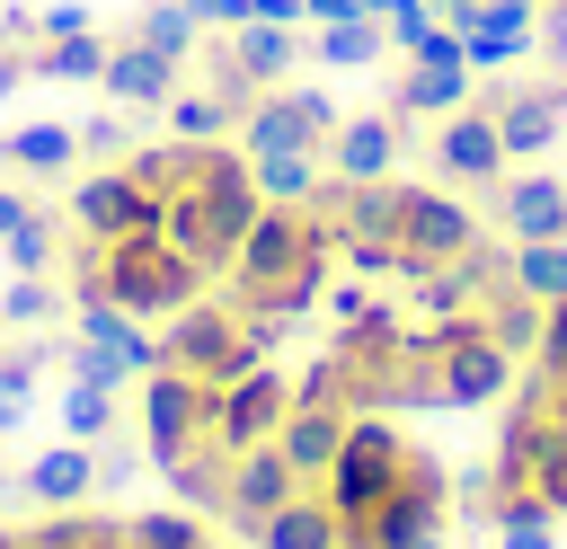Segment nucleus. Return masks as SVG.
I'll return each mask as SVG.
<instances>
[{"mask_svg": "<svg viewBox=\"0 0 567 549\" xmlns=\"http://www.w3.org/2000/svg\"><path fill=\"white\" fill-rule=\"evenodd\" d=\"M337 540H346V522H337V505H328L319 487L284 496V505L257 522V549H337Z\"/></svg>", "mask_w": 567, "mask_h": 549, "instance_id": "18", "label": "nucleus"}, {"mask_svg": "<svg viewBox=\"0 0 567 549\" xmlns=\"http://www.w3.org/2000/svg\"><path fill=\"white\" fill-rule=\"evenodd\" d=\"M496 230L505 239H567V186H558V168H505L496 177Z\"/></svg>", "mask_w": 567, "mask_h": 549, "instance_id": "12", "label": "nucleus"}, {"mask_svg": "<svg viewBox=\"0 0 567 549\" xmlns=\"http://www.w3.org/2000/svg\"><path fill=\"white\" fill-rule=\"evenodd\" d=\"M62 310V283L53 274H9L0 283V328H44Z\"/></svg>", "mask_w": 567, "mask_h": 549, "instance_id": "33", "label": "nucleus"}, {"mask_svg": "<svg viewBox=\"0 0 567 549\" xmlns=\"http://www.w3.org/2000/svg\"><path fill=\"white\" fill-rule=\"evenodd\" d=\"M443 522H452V478H443V460H434V452H408L399 487H390L363 522H346V531H363L372 549H408V540H434Z\"/></svg>", "mask_w": 567, "mask_h": 549, "instance_id": "4", "label": "nucleus"}, {"mask_svg": "<svg viewBox=\"0 0 567 549\" xmlns=\"http://www.w3.org/2000/svg\"><path fill=\"white\" fill-rule=\"evenodd\" d=\"M230 53H239V71H248L257 89H275V80L301 71L310 35H301V27H275V18H248V27H230Z\"/></svg>", "mask_w": 567, "mask_h": 549, "instance_id": "19", "label": "nucleus"}, {"mask_svg": "<svg viewBox=\"0 0 567 549\" xmlns=\"http://www.w3.org/2000/svg\"><path fill=\"white\" fill-rule=\"evenodd\" d=\"M284 407H292V381H284V363H248L239 381H221V398H213V434H221L230 452H248V443H275Z\"/></svg>", "mask_w": 567, "mask_h": 549, "instance_id": "8", "label": "nucleus"}, {"mask_svg": "<svg viewBox=\"0 0 567 549\" xmlns=\"http://www.w3.org/2000/svg\"><path fill=\"white\" fill-rule=\"evenodd\" d=\"M301 487H310V478H301L275 443H248V452L230 460V505H221V522H230L239 540H257V522H266L284 496H301Z\"/></svg>", "mask_w": 567, "mask_h": 549, "instance_id": "10", "label": "nucleus"}, {"mask_svg": "<svg viewBox=\"0 0 567 549\" xmlns=\"http://www.w3.org/2000/svg\"><path fill=\"white\" fill-rule=\"evenodd\" d=\"M230 460H239V452H230L221 434H204V443H186L159 478H168V496H177L186 514H213V522H221V505H230Z\"/></svg>", "mask_w": 567, "mask_h": 549, "instance_id": "15", "label": "nucleus"}, {"mask_svg": "<svg viewBox=\"0 0 567 549\" xmlns=\"http://www.w3.org/2000/svg\"><path fill=\"white\" fill-rule=\"evenodd\" d=\"M337 549H372V540H363V531H346V540H337Z\"/></svg>", "mask_w": 567, "mask_h": 549, "instance_id": "41", "label": "nucleus"}, {"mask_svg": "<svg viewBox=\"0 0 567 549\" xmlns=\"http://www.w3.org/2000/svg\"><path fill=\"white\" fill-rule=\"evenodd\" d=\"M195 540H204V514H186V505L124 514V549H195Z\"/></svg>", "mask_w": 567, "mask_h": 549, "instance_id": "31", "label": "nucleus"}, {"mask_svg": "<svg viewBox=\"0 0 567 549\" xmlns=\"http://www.w3.org/2000/svg\"><path fill=\"white\" fill-rule=\"evenodd\" d=\"M151 452H133V443H115V452H97V487H133V469H142Z\"/></svg>", "mask_w": 567, "mask_h": 549, "instance_id": "36", "label": "nucleus"}, {"mask_svg": "<svg viewBox=\"0 0 567 549\" xmlns=\"http://www.w3.org/2000/svg\"><path fill=\"white\" fill-rule=\"evenodd\" d=\"M71 159H80V133H71V124L0 133V168H35V177H53V168H71Z\"/></svg>", "mask_w": 567, "mask_h": 549, "instance_id": "28", "label": "nucleus"}, {"mask_svg": "<svg viewBox=\"0 0 567 549\" xmlns=\"http://www.w3.org/2000/svg\"><path fill=\"white\" fill-rule=\"evenodd\" d=\"M62 381H89V390H133V372H124V354H106V345H89V336H62V363H53Z\"/></svg>", "mask_w": 567, "mask_h": 549, "instance_id": "34", "label": "nucleus"}, {"mask_svg": "<svg viewBox=\"0 0 567 549\" xmlns=\"http://www.w3.org/2000/svg\"><path fill=\"white\" fill-rule=\"evenodd\" d=\"M434 168L452 177V186H496L514 159H505V142H496V115L470 97V106H452L443 115V133H434Z\"/></svg>", "mask_w": 567, "mask_h": 549, "instance_id": "11", "label": "nucleus"}, {"mask_svg": "<svg viewBox=\"0 0 567 549\" xmlns=\"http://www.w3.org/2000/svg\"><path fill=\"white\" fill-rule=\"evenodd\" d=\"M346 124V106L310 80H275L248 115H239V151H328V133Z\"/></svg>", "mask_w": 567, "mask_h": 549, "instance_id": "5", "label": "nucleus"}, {"mask_svg": "<svg viewBox=\"0 0 567 549\" xmlns=\"http://www.w3.org/2000/svg\"><path fill=\"white\" fill-rule=\"evenodd\" d=\"M470 549H478V540H470Z\"/></svg>", "mask_w": 567, "mask_h": 549, "instance_id": "47", "label": "nucleus"}, {"mask_svg": "<svg viewBox=\"0 0 567 549\" xmlns=\"http://www.w3.org/2000/svg\"><path fill=\"white\" fill-rule=\"evenodd\" d=\"M53 257H62V213L35 204V213L0 239V266H9V274H53Z\"/></svg>", "mask_w": 567, "mask_h": 549, "instance_id": "27", "label": "nucleus"}, {"mask_svg": "<svg viewBox=\"0 0 567 549\" xmlns=\"http://www.w3.org/2000/svg\"><path fill=\"white\" fill-rule=\"evenodd\" d=\"M434 9H443V18H452V27H461V18H470V9H478V0H434Z\"/></svg>", "mask_w": 567, "mask_h": 549, "instance_id": "40", "label": "nucleus"}, {"mask_svg": "<svg viewBox=\"0 0 567 549\" xmlns=\"http://www.w3.org/2000/svg\"><path fill=\"white\" fill-rule=\"evenodd\" d=\"M124 35H142V44H151V53H168V62H195V44H204V27H195V0H142Z\"/></svg>", "mask_w": 567, "mask_h": 549, "instance_id": "24", "label": "nucleus"}, {"mask_svg": "<svg viewBox=\"0 0 567 549\" xmlns=\"http://www.w3.org/2000/svg\"><path fill=\"white\" fill-rule=\"evenodd\" d=\"M363 0H301V27H337V18H354Z\"/></svg>", "mask_w": 567, "mask_h": 549, "instance_id": "38", "label": "nucleus"}, {"mask_svg": "<svg viewBox=\"0 0 567 549\" xmlns=\"http://www.w3.org/2000/svg\"><path fill=\"white\" fill-rule=\"evenodd\" d=\"M27 213H35V195H18V186H0V239H9V230H18Z\"/></svg>", "mask_w": 567, "mask_h": 549, "instance_id": "39", "label": "nucleus"}, {"mask_svg": "<svg viewBox=\"0 0 567 549\" xmlns=\"http://www.w3.org/2000/svg\"><path fill=\"white\" fill-rule=\"evenodd\" d=\"M53 425H62L71 443H106V434H115V390L62 381V398H53Z\"/></svg>", "mask_w": 567, "mask_h": 549, "instance_id": "30", "label": "nucleus"}, {"mask_svg": "<svg viewBox=\"0 0 567 549\" xmlns=\"http://www.w3.org/2000/svg\"><path fill=\"white\" fill-rule=\"evenodd\" d=\"M381 44H390V27H381L372 9H354V18H337V27H310V62H319V71H372Z\"/></svg>", "mask_w": 567, "mask_h": 549, "instance_id": "22", "label": "nucleus"}, {"mask_svg": "<svg viewBox=\"0 0 567 549\" xmlns=\"http://www.w3.org/2000/svg\"><path fill=\"white\" fill-rule=\"evenodd\" d=\"M549 505H558V522H567V478H558V496H549Z\"/></svg>", "mask_w": 567, "mask_h": 549, "instance_id": "42", "label": "nucleus"}, {"mask_svg": "<svg viewBox=\"0 0 567 549\" xmlns=\"http://www.w3.org/2000/svg\"><path fill=\"white\" fill-rule=\"evenodd\" d=\"M478 328H487L514 363H532V354H540V328H549V301H532L523 283H496V292L478 301Z\"/></svg>", "mask_w": 567, "mask_h": 549, "instance_id": "21", "label": "nucleus"}, {"mask_svg": "<svg viewBox=\"0 0 567 549\" xmlns=\"http://www.w3.org/2000/svg\"><path fill=\"white\" fill-rule=\"evenodd\" d=\"M53 363H62V336H27V345L0 354V434L27 425V407H35V372H53Z\"/></svg>", "mask_w": 567, "mask_h": 549, "instance_id": "23", "label": "nucleus"}, {"mask_svg": "<svg viewBox=\"0 0 567 549\" xmlns=\"http://www.w3.org/2000/svg\"><path fill=\"white\" fill-rule=\"evenodd\" d=\"M470 239H478V213H470L461 195H443V186H416V177H408V204H399V283H408L416 266L461 257Z\"/></svg>", "mask_w": 567, "mask_h": 549, "instance_id": "7", "label": "nucleus"}, {"mask_svg": "<svg viewBox=\"0 0 567 549\" xmlns=\"http://www.w3.org/2000/svg\"><path fill=\"white\" fill-rule=\"evenodd\" d=\"M470 89H478L470 62H408L399 89H390V115H399V124H408V115H452V106H470Z\"/></svg>", "mask_w": 567, "mask_h": 549, "instance_id": "17", "label": "nucleus"}, {"mask_svg": "<svg viewBox=\"0 0 567 549\" xmlns=\"http://www.w3.org/2000/svg\"><path fill=\"white\" fill-rule=\"evenodd\" d=\"M142 390V452H151V469H168L186 443H204L213 434V381H195V372H177V363H159V372H142L133 381Z\"/></svg>", "mask_w": 567, "mask_h": 549, "instance_id": "3", "label": "nucleus"}, {"mask_svg": "<svg viewBox=\"0 0 567 549\" xmlns=\"http://www.w3.org/2000/svg\"><path fill=\"white\" fill-rule=\"evenodd\" d=\"M97 89H106L115 106H168V97L186 89V62L151 53L142 35H106V71H97Z\"/></svg>", "mask_w": 567, "mask_h": 549, "instance_id": "13", "label": "nucleus"}, {"mask_svg": "<svg viewBox=\"0 0 567 549\" xmlns=\"http://www.w3.org/2000/svg\"><path fill=\"white\" fill-rule=\"evenodd\" d=\"M18 487H27V505H44V514H62V505H89L97 496V443H44L27 469H18Z\"/></svg>", "mask_w": 567, "mask_h": 549, "instance_id": "14", "label": "nucleus"}, {"mask_svg": "<svg viewBox=\"0 0 567 549\" xmlns=\"http://www.w3.org/2000/svg\"><path fill=\"white\" fill-rule=\"evenodd\" d=\"M408 549H443V531H434V540H408Z\"/></svg>", "mask_w": 567, "mask_h": 549, "instance_id": "43", "label": "nucleus"}, {"mask_svg": "<svg viewBox=\"0 0 567 549\" xmlns=\"http://www.w3.org/2000/svg\"><path fill=\"white\" fill-rule=\"evenodd\" d=\"M195 549H221V540H213V531H204V540H195Z\"/></svg>", "mask_w": 567, "mask_h": 549, "instance_id": "45", "label": "nucleus"}, {"mask_svg": "<svg viewBox=\"0 0 567 549\" xmlns=\"http://www.w3.org/2000/svg\"><path fill=\"white\" fill-rule=\"evenodd\" d=\"M408 452H416V443H408L390 416H346V443H337V460H328L310 487L337 505V522H363V514H372V505L399 487Z\"/></svg>", "mask_w": 567, "mask_h": 549, "instance_id": "2", "label": "nucleus"}, {"mask_svg": "<svg viewBox=\"0 0 567 549\" xmlns=\"http://www.w3.org/2000/svg\"><path fill=\"white\" fill-rule=\"evenodd\" d=\"M106 248V301L133 310V319H177L186 301L213 292V274L195 257H177L159 230H133V239H97Z\"/></svg>", "mask_w": 567, "mask_h": 549, "instance_id": "1", "label": "nucleus"}, {"mask_svg": "<svg viewBox=\"0 0 567 549\" xmlns=\"http://www.w3.org/2000/svg\"><path fill=\"white\" fill-rule=\"evenodd\" d=\"M27 71L35 80H97L106 71V35L89 27V35H35L27 44Z\"/></svg>", "mask_w": 567, "mask_h": 549, "instance_id": "25", "label": "nucleus"}, {"mask_svg": "<svg viewBox=\"0 0 567 549\" xmlns=\"http://www.w3.org/2000/svg\"><path fill=\"white\" fill-rule=\"evenodd\" d=\"M514 283L532 301H567V239H514Z\"/></svg>", "mask_w": 567, "mask_h": 549, "instance_id": "32", "label": "nucleus"}, {"mask_svg": "<svg viewBox=\"0 0 567 549\" xmlns=\"http://www.w3.org/2000/svg\"><path fill=\"white\" fill-rule=\"evenodd\" d=\"M496 549H558V531H549V522H505Z\"/></svg>", "mask_w": 567, "mask_h": 549, "instance_id": "37", "label": "nucleus"}, {"mask_svg": "<svg viewBox=\"0 0 567 549\" xmlns=\"http://www.w3.org/2000/svg\"><path fill=\"white\" fill-rule=\"evenodd\" d=\"M461 53H470L478 80L487 71H514L523 53H540V0H478L461 18Z\"/></svg>", "mask_w": 567, "mask_h": 549, "instance_id": "9", "label": "nucleus"}, {"mask_svg": "<svg viewBox=\"0 0 567 549\" xmlns=\"http://www.w3.org/2000/svg\"><path fill=\"white\" fill-rule=\"evenodd\" d=\"M168 133H177V142H239V115H230L213 89H177V97H168Z\"/></svg>", "mask_w": 567, "mask_h": 549, "instance_id": "29", "label": "nucleus"}, {"mask_svg": "<svg viewBox=\"0 0 567 549\" xmlns=\"http://www.w3.org/2000/svg\"><path fill=\"white\" fill-rule=\"evenodd\" d=\"M62 221L80 239H133V230H159V195L124 177V159H97L62 186Z\"/></svg>", "mask_w": 567, "mask_h": 549, "instance_id": "6", "label": "nucleus"}, {"mask_svg": "<svg viewBox=\"0 0 567 549\" xmlns=\"http://www.w3.org/2000/svg\"><path fill=\"white\" fill-rule=\"evenodd\" d=\"M133 106H115V115H80L71 133H80V159H124L133 151V124H124Z\"/></svg>", "mask_w": 567, "mask_h": 549, "instance_id": "35", "label": "nucleus"}, {"mask_svg": "<svg viewBox=\"0 0 567 549\" xmlns=\"http://www.w3.org/2000/svg\"><path fill=\"white\" fill-rule=\"evenodd\" d=\"M558 186H567V159H558Z\"/></svg>", "mask_w": 567, "mask_h": 549, "instance_id": "46", "label": "nucleus"}, {"mask_svg": "<svg viewBox=\"0 0 567 549\" xmlns=\"http://www.w3.org/2000/svg\"><path fill=\"white\" fill-rule=\"evenodd\" d=\"M337 443H346V407H284V425H275V452L301 469V478H319L328 460H337Z\"/></svg>", "mask_w": 567, "mask_h": 549, "instance_id": "20", "label": "nucleus"}, {"mask_svg": "<svg viewBox=\"0 0 567 549\" xmlns=\"http://www.w3.org/2000/svg\"><path fill=\"white\" fill-rule=\"evenodd\" d=\"M248 177H257L266 204H301V195L328 177V159H319V151H248Z\"/></svg>", "mask_w": 567, "mask_h": 549, "instance_id": "26", "label": "nucleus"}, {"mask_svg": "<svg viewBox=\"0 0 567 549\" xmlns=\"http://www.w3.org/2000/svg\"><path fill=\"white\" fill-rule=\"evenodd\" d=\"M319 159H328L337 177H390V168H399V115H390V106H381V115H346Z\"/></svg>", "mask_w": 567, "mask_h": 549, "instance_id": "16", "label": "nucleus"}, {"mask_svg": "<svg viewBox=\"0 0 567 549\" xmlns=\"http://www.w3.org/2000/svg\"><path fill=\"white\" fill-rule=\"evenodd\" d=\"M0 460H9V434H0ZM0 478H9V469H0Z\"/></svg>", "mask_w": 567, "mask_h": 549, "instance_id": "44", "label": "nucleus"}]
</instances>
